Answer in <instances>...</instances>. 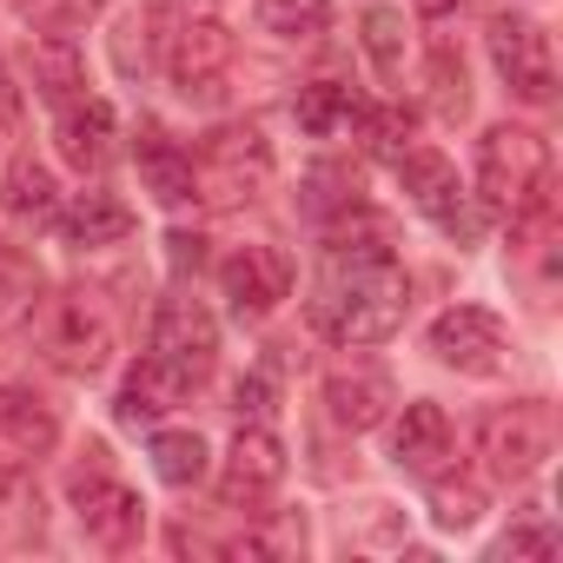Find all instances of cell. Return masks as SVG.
Returning <instances> with one entry per match:
<instances>
[{
	"label": "cell",
	"instance_id": "37",
	"mask_svg": "<svg viewBox=\"0 0 563 563\" xmlns=\"http://www.w3.org/2000/svg\"><path fill=\"white\" fill-rule=\"evenodd\" d=\"M457 8H464V0H418L424 21H444V14H457Z\"/></svg>",
	"mask_w": 563,
	"mask_h": 563
},
{
	"label": "cell",
	"instance_id": "28",
	"mask_svg": "<svg viewBox=\"0 0 563 563\" xmlns=\"http://www.w3.org/2000/svg\"><path fill=\"white\" fill-rule=\"evenodd\" d=\"M431 517H438L444 530H471V523L484 517V490H477L471 477H438V471H431Z\"/></svg>",
	"mask_w": 563,
	"mask_h": 563
},
{
	"label": "cell",
	"instance_id": "21",
	"mask_svg": "<svg viewBox=\"0 0 563 563\" xmlns=\"http://www.w3.org/2000/svg\"><path fill=\"white\" fill-rule=\"evenodd\" d=\"M107 146H113V107L107 100H67L60 107V159L67 166H80V173H93L100 159H107Z\"/></svg>",
	"mask_w": 563,
	"mask_h": 563
},
{
	"label": "cell",
	"instance_id": "10",
	"mask_svg": "<svg viewBox=\"0 0 563 563\" xmlns=\"http://www.w3.org/2000/svg\"><path fill=\"white\" fill-rule=\"evenodd\" d=\"M67 497H74V510H80V530H87L100 550H133V543H140V530H146V504H140L120 477H107V471H80V477L67 484Z\"/></svg>",
	"mask_w": 563,
	"mask_h": 563
},
{
	"label": "cell",
	"instance_id": "1",
	"mask_svg": "<svg viewBox=\"0 0 563 563\" xmlns=\"http://www.w3.org/2000/svg\"><path fill=\"white\" fill-rule=\"evenodd\" d=\"M411 286L391 252L378 258H339L325 252V278H319V299H312V325L332 345H378L405 325Z\"/></svg>",
	"mask_w": 563,
	"mask_h": 563
},
{
	"label": "cell",
	"instance_id": "13",
	"mask_svg": "<svg viewBox=\"0 0 563 563\" xmlns=\"http://www.w3.org/2000/svg\"><path fill=\"white\" fill-rule=\"evenodd\" d=\"M225 60H232V34L219 21H179L173 41H166V74H173V87L186 100H206L219 87Z\"/></svg>",
	"mask_w": 563,
	"mask_h": 563
},
{
	"label": "cell",
	"instance_id": "16",
	"mask_svg": "<svg viewBox=\"0 0 563 563\" xmlns=\"http://www.w3.org/2000/svg\"><path fill=\"white\" fill-rule=\"evenodd\" d=\"M140 179H146V192L159 199V206H192L199 199V173H192V153L186 146H173L159 126H140Z\"/></svg>",
	"mask_w": 563,
	"mask_h": 563
},
{
	"label": "cell",
	"instance_id": "26",
	"mask_svg": "<svg viewBox=\"0 0 563 563\" xmlns=\"http://www.w3.org/2000/svg\"><path fill=\"white\" fill-rule=\"evenodd\" d=\"M153 471L173 490L206 484V444H199V431H153Z\"/></svg>",
	"mask_w": 563,
	"mask_h": 563
},
{
	"label": "cell",
	"instance_id": "18",
	"mask_svg": "<svg viewBox=\"0 0 563 563\" xmlns=\"http://www.w3.org/2000/svg\"><path fill=\"white\" fill-rule=\"evenodd\" d=\"M391 457H398L405 471L431 477V471L451 457V418H444V405H431V398L405 405V418H398V431H391Z\"/></svg>",
	"mask_w": 563,
	"mask_h": 563
},
{
	"label": "cell",
	"instance_id": "14",
	"mask_svg": "<svg viewBox=\"0 0 563 563\" xmlns=\"http://www.w3.org/2000/svg\"><path fill=\"white\" fill-rule=\"evenodd\" d=\"M325 405H332V418H339L345 431H372V424H385V418H391L398 385H391V372H385V365L352 358V365H332V372H325Z\"/></svg>",
	"mask_w": 563,
	"mask_h": 563
},
{
	"label": "cell",
	"instance_id": "32",
	"mask_svg": "<svg viewBox=\"0 0 563 563\" xmlns=\"http://www.w3.org/2000/svg\"><path fill=\"white\" fill-rule=\"evenodd\" d=\"M431 87H438V113H444V120H464L471 93H464V60H451V47H438V60H431Z\"/></svg>",
	"mask_w": 563,
	"mask_h": 563
},
{
	"label": "cell",
	"instance_id": "5",
	"mask_svg": "<svg viewBox=\"0 0 563 563\" xmlns=\"http://www.w3.org/2000/svg\"><path fill=\"white\" fill-rule=\"evenodd\" d=\"M490 60H497L504 87L523 107H550L556 100V54H550L543 21H530V14H490Z\"/></svg>",
	"mask_w": 563,
	"mask_h": 563
},
{
	"label": "cell",
	"instance_id": "7",
	"mask_svg": "<svg viewBox=\"0 0 563 563\" xmlns=\"http://www.w3.org/2000/svg\"><path fill=\"white\" fill-rule=\"evenodd\" d=\"M146 358H159V365H173L186 385H206L212 378V365H219V319L199 306V299H186V292H173V299H159V312H153V345H146Z\"/></svg>",
	"mask_w": 563,
	"mask_h": 563
},
{
	"label": "cell",
	"instance_id": "19",
	"mask_svg": "<svg viewBox=\"0 0 563 563\" xmlns=\"http://www.w3.org/2000/svg\"><path fill=\"white\" fill-rule=\"evenodd\" d=\"M54 225L80 252L87 245H120V239H133V206H120L113 192H74V206H60Z\"/></svg>",
	"mask_w": 563,
	"mask_h": 563
},
{
	"label": "cell",
	"instance_id": "24",
	"mask_svg": "<svg viewBox=\"0 0 563 563\" xmlns=\"http://www.w3.org/2000/svg\"><path fill=\"white\" fill-rule=\"evenodd\" d=\"M252 21L272 41H319L332 27V0H252Z\"/></svg>",
	"mask_w": 563,
	"mask_h": 563
},
{
	"label": "cell",
	"instance_id": "30",
	"mask_svg": "<svg viewBox=\"0 0 563 563\" xmlns=\"http://www.w3.org/2000/svg\"><path fill=\"white\" fill-rule=\"evenodd\" d=\"M365 54H372V67L385 74V80H398L405 74V21L398 14H365Z\"/></svg>",
	"mask_w": 563,
	"mask_h": 563
},
{
	"label": "cell",
	"instance_id": "29",
	"mask_svg": "<svg viewBox=\"0 0 563 563\" xmlns=\"http://www.w3.org/2000/svg\"><path fill=\"white\" fill-rule=\"evenodd\" d=\"M14 8H21V21H34V34H67L74 41L107 0H14Z\"/></svg>",
	"mask_w": 563,
	"mask_h": 563
},
{
	"label": "cell",
	"instance_id": "12",
	"mask_svg": "<svg viewBox=\"0 0 563 563\" xmlns=\"http://www.w3.org/2000/svg\"><path fill=\"white\" fill-rule=\"evenodd\" d=\"M278 484H286V444L265 424H239V438L225 451V471H219V497L232 510H258Z\"/></svg>",
	"mask_w": 563,
	"mask_h": 563
},
{
	"label": "cell",
	"instance_id": "22",
	"mask_svg": "<svg viewBox=\"0 0 563 563\" xmlns=\"http://www.w3.org/2000/svg\"><path fill=\"white\" fill-rule=\"evenodd\" d=\"M186 391H192V385H186L173 365L140 358V365L126 372V385H120V424H153V418H166Z\"/></svg>",
	"mask_w": 563,
	"mask_h": 563
},
{
	"label": "cell",
	"instance_id": "3",
	"mask_svg": "<svg viewBox=\"0 0 563 563\" xmlns=\"http://www.w3.org/2000/svg\"><path fill=\"white\" fill-rule=\"evenodd\" d=\"M41 345H47V365H54V372H67V378H100L107 358H113V319L100 312L93 292H67V299L47 306Z\"/></svg>",
	"mask_w": 563,
	"mask_h": 563
},
{
	"label": "cell",
	"instance_id": "31",
	"mask_svg": "<svg viewBox=\"0 0 563 563\" xmlns=\"http://www.w3.org/2000/svg\"><path fill=\"white\" fill-rule=\"evenodd\" d=\"M358 126H365L372 153H385V159L411 153V113H405V107H365V113H358Z\"/></svg>",
	"mask_w": 563,
	"mask_h": 563
},
{
	"label": "cell",
	"instance_id": "23",
	"mask_svg": "<svg viewBox=\"0 0 563 563\" xmlns=\"http://www.w3.org/2000/svg\"><path fill=\"white\" fill-rule=\"evenodd\" d=\"M41 312V265L14 245H0V332H21Z\"/></svg>",
	"mask_w": 563,
	"mask_h": 563
},
{
	"label": "cell",
	"instance_id": "6",
	"mask_svg": "<svg viewBox=\"0 0 563 563\" xmlns=\"http://www.w3.org/2000/svg\"><path fill=\"white\" fill-rule=\"evenodd\" d=\"M192 173H199V199L232 206V199H252L272 179V146H265L258 126H219V133H206Z\"/></svg>",
	"mask_w": 563,
	"mask_h": 563
},
{
	"label": "cell",
	"instance_id": "17",
	"mask_svg": "<svg viewBox=\"0 0 563 563\" xmlns=\"http://www.w3.org/2000/svg\"><path fill=\"white\" fill-rule=\"evenodd\" d=\"M0 212H8L14 225H54L60 186H54V173H47L34 153H14L8 173H0Z\"/></svg>",
	"mask_w": 563,
	"mask_h": 563
},
{
	"label": "cell",
	"instance_id": "2",
	"mask_svg": "<svg viewBox=\"0 0 563 563\" xmlns=\"http://www.w3.org/2000/svg\"><path fill=\"white\" fill-rule=\"evenodd\" d=\"M477 199L497 219H510L517 232H530L550 212V146H543V133L510 126V120L490 126L477 140Z\"/></svg>",
	"mask_w": 563,
	"mask_h": 563
},
{
	"label": "cell",
	"instance_id": "9",
	"mask_svg": "<svg viewBox=\"0 0 563 563\" xmlns=\"http://www.w3.org/2000/svg\"><path fill=\"white\" fill-rule=\"evenodd\" d=\"M398 179H405L411 206H418L438 232H451V239H471V232H477L471 199H464V186H457V166H451L444 153H431V146L398 153Z\"/></svg>",
	"mask_w": 563,
	"mask_h": 563
},
{
	"label": "cell",
	"instance_id": "20",
	"mask_svg": "<svg viewBox=\"0 0 563 563\" xmlns=\"http://www.w3.org/2000/svg\"><path fill=\"white\" fill-rule=\"evenodd\" d=\"M27 74H34V93L47 107H67L87 93V67H80V47L67 34H34L27 41Z\"/></svg>",
	"mask_w": 563,
	"mask_h": 563
},
{
	"label": "cell",
	"instance_id": "4",
	"mask_svg": "<svg viewBox=\"0 0 563 563\" xmlns=\"http://www.w3.org/2000/svg\"><path fill=\"white\" fill-rule=\"evenodd\" d=\"M550 451H556V418H550V405H504V411L477 418V457H484V471L504 477V484L530 477Z\"/></svg>",
	"mask_w": 563,
	"mask_h": 563
},
{
	"label": "cell",
	"instance_id": "11",
	"mask_svg": "<svg viewBox=\"0 0 563 563\" xmlns=\"http://www.w3.org/2000/svg\"><path fill=\"white\" fill-rule=\"evenodd\" d=\"M219 292L232 299L239 319H265V312L286 306L292 265H286V252H272V245H232L219 258Z\"/></svg>",
	"mask_w": 563,
	"mask_h": 563
},
{
	"label": "cell",
	"instance_id": "35",
	"mask_svg": "<svg viewBox=\"0 0 563 563\" xmlns=\"http://www.w3.org/2000/svg\"><path fill=\"white\" fill-rule=\"evenodd\" d=\"M8 126H21V87H14V74L0 67V133Z\"/></svg>",
	"mask_w": 563,
	"mask_h": 563
},
{
	"label": "cell",
	"instance_id": "15",
	"mask_svg": "<svg viewBox=\"0 0 563 563\" xmlns=\"http://www.w3.org/2000/svg\"><path fill=\"white\" fill-rule=\"evenodd\" d=\"M54 444H60L54 411H47L34 391L0 385V464H41Z\"/></svg>",
	"mask_w": 563,
	"mask_h": 563
},
{
	"label": "cell",
	"instance_id": "34",
	"mask_svg": "<svg viewBox=\"0 0 563 563\" xmlns=\"http://www.w3.org/2000/svg\"><path fill=\"white\" fill-rule=\"evenodd\" d=\"M504 556H556V537L550 530H510L504 537Z\"/></svg>",
	"mask_w": 563,
	"mask_h": 563
},
{
	"label": "cell",
	"instance_id": "33",
	"mask_svg": "<svg viewBox=\"0 0 563 563\" xmlns=\"http://www.w3.org/2000/svg\"><path fill=\"white\" fill-rule=\"evenodd\" d=\"M232 405H239V418H252V424H258V418L272 411V385H265V378H239Z\"/></svg>",
	"mask_w": 563,
	"mask_h": 563
},
{
	"label": "cell",
	"instance_id": "27",
	"mask_svg": "<svg viewBox=\"0 0 563 563\" xmlns=\"http://www.w3.org/2000/svg\"><path fill=\"white\" fill-rule=\"evenodd\" d=\"M41 530V490L27 464H0V537H27Z\"/></svg>",
	"mask_w": 563,
	"mask_h": 563
},
{
	"label": "cell",
	"instance_id": "25",
	"mask_svg": "<svg viewBox=\"0 0 563 563\" xmlns=\"http://www.w3.org/2000/svg\"><path fill=\"white\" fill-rule=\"evenodd\" d=\"M299 126L312 133V140H332V133H345V126H358V100H352V87H339V80H312L306 93H299Z\"/></svg>",
	"mask_w": 563,
	"mask_h": 563
},
{
	"label": "cell",
	"instance_id": "36",
	"mask_svg": "<svg viewBox=\"0 0 563 563\" xmlns=\"http://www.w3.org/2000/svg\"><path fill=\"white\" fill-rule=\"evenodd\" d=\"M166 245H173V265H179V272H186V265H199V258H206V252H199V245H206V239H192V232H173V239H166Z\"/></svg>",
	"mask_w": 563,
	"mask_h": 563
},
{
	"label": "cell",
	"instance_id": "8",
	"mask_svg": "<svg viewBox=\"0 0 563 563\" xmlns=\"http://www.w3.org/2000/svg\"><path fill=\"white\" fill-rule=\"evenodd\" d=\"M431 352L451 365V372H471V378H490L504 372V352H510V332L497 312L484 306H451L431 319Z\"/></svg>",
	"mask_w": 563,
	"mask_h": 563
}]
</instances>
